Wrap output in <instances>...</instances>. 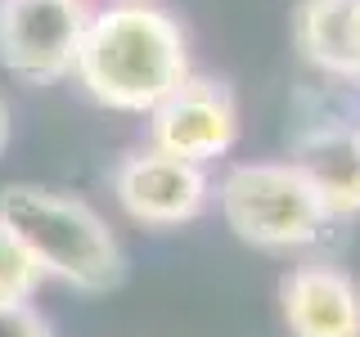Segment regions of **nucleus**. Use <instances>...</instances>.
<instances>
[{
	"label": "nucleus",
	"instance_id": "obj_2",
	"mask_svg": "<svg viewBox=\"0 0 360 337\" xmlns=\"http://www.w3.org/2000/svg\"><path fill=\"white\" fill-rule=\"evenodd\" d=\"M0 220L22 239L45 279L77 292H112L127 275L117 234L86 198L41 185L0 189Z\"/></svg>",
	"mask_w": 360,
	"mask_h": 337
},
{
	"label": "nucleus",
	"instance_id": "obj_3",
	"mask_svg": "<svg viewBox=\"0 0 360 337\" xmlns=\"http://www.w3.org/2000/svg\"><path fill=\"white\" fill-rule=\"evenodd\" d=\"M217 207L234 239L262 252L311 247L329 225L311 180L292 162H243L225 171L217 185Z\"/></svg>",
	"mask_w": 360,
	"mask_h": 337
},
{
	"label": "nucleus",
	"instance_id": "obj_9",
	"mask_svg": "<svg viewBox=\"0 0 360 337\" xmlns=\"http://www.w3.org/2000/svg\"><path fill=\"white\" fill-rule=\"evenodd\" d=\"M292 37L320 72L360 81V0H302Z\"/></svg>",
	"mask_w": 360,
	"mask_h": 337
},
{
	"label": "nucleus",
	"instance_id": "obj_10",
	"mask_svg": "<svg viewBox=\"0 0 360 337\" xmlns=\"http://www.w3.org/2000/svg\"><path fill=\"white\" fill-rule=\"evenodd\" d=\"M41 265L32 261V252L22 239L0 220V301H32V292L41 288Z\"/></svg>",
	"mask_w": 360,
	"mask_h": 337
},
{
	"label": "nucleus",
	"instance_id": "obj_6",
	"mask_svg": "<svg viewBox=\"0 0 360 337\" xmlns=\"http://www.w3.org/2000/svg\"><path fill=\"white\" fill-rule=\"evenodd\" d=\"M149 131L153 149L207 166L212 157H225L239 140V104L225 81L189 77L149 112Z\"/></svg>",
	"mask_w": 360,
	"mask_h": 337
},
{
	"label": "nucleus",
	"instance_id": "obj_8",
	"mask_svg": "<svg viewBox=\"0 0 360 337\" xmlns=\"http://www.w3.org/2000/svg\"><path fill=\"white\" fill-rule=\"evenodd\" d=\"M288 162L311 180L329 220L360 216V126L324 121L302 135Z\"/></svg>",
	"mask_w": 360,
	"mask_h": 337
},
{
	"label": "nucleus",
	"instance_id": "obj_7",
	"mask_svg": "<svg viewBox=\"0 0 360 337\" xmlns=\"http://www.w3.org/2000/svg\"><path fill=\"white\" fill-rule=\"evenodd\" d=\"M292 337H360V284L338 265H297L279 284Z\"/></svg>",
	"mask_w": 360,
	"mask_h": 337
},
{
	"label": "nucleus",
	"instance_id": "obj_1",
	"mask_svg": "<svg viewBox=\"0 0 360 337\" xmlns=\"http://www.w3.org/2000/svg\"><path fill=\"white\" fill-rule=\"evenodd\" d=\"M72 77L95 104L144 117L194 77L185 27L153 0H117L95 9Z\"/></svg>",
	"mask_w": 360,
	"mask_h": 337
},
{
	"label": "nucleus",
	"instance_id": "obj_11",
	"mask_svg": "<svg viewBox=\"0 0 360 337\" xmlns=\"http://www.w3.org/2000/svg\"><path fill=\"white\" fill-rule=\"evenodd\" d=\"M0 337H54L32 301H0Z\"/></svg>",
	"mask_w": 360,
	"mask_h": 337
},
{
	"label": "nucleus",
	"instance_id": "obj_5",
	"mask_svg": "<svg viewBox=\"0 0 360 337\" xmlns=\"http://www.w3.org/2000/svg\"><path fill=\"white\" fill-rule=\"evenodd\" d=\"M112 194H117L122 211L135 225L176 230V225H189L202 216V207L212 198V185L198 162L172 157L149 144V149L122 157V166L112 171Z\"/></svg>",
	"mask_w": 360,
	"mask_h": 337
},
{
	"label": "nucleus",
	"instance_id": "obj_12",
	"mask_svg": "<svg viewBox=\"0 0 360 337\" xmlns=\"http://www.w3.org/2000/svg\"><path fill=\"white\" fill-rule=\"evenodd\" d=\"M5 144H9V104L0 99V153H5Z\"/></svg>",
	"mask_w": 360,
	"mask_h": 337
},
{
	"label": "nucleus",
	"instance_id": "obj_4",
	"mask_svg": "<svg viewBox=\"0 0 360 337\" xmlns=\"http://www.w3.org/2000/svg\"><path fill=\"white\" fill-rule=\"evenodd\" d=\"M90 9L86 0H0V67L27 86L72 77Z\"/></svg>",
	"mask_w": 360,
	"mask_h": 337
}]
</instances>
